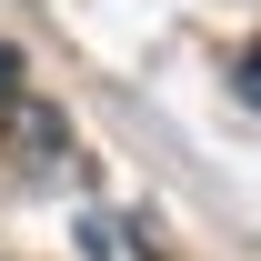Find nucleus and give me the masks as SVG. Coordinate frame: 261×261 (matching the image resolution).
<instances>
[{
    "instance_id": "obj_1",
    "label": "nucleus",
    "mask_w": 261,
    "mask_h": 261,
    "mask_svg": "<svg viewBox=\"0 0 261 261\" xmlns=\"http://www.w3.org/2000/svg\"><path fill=\"white\" fill-rule=\"evenodd\" d=\"M81 251H91V261H130L141 241H130V231H111V221H81Z\"/></svg>"
},
{
    "instance_id": "obj_2",
    "label": "nucleus",
    "mask_w": 261,
    "mask_h": 261,
    "mask_svg": "<svg viewBox=\"0 0 261 261\" xmlns=\"http://www.w3.org/2000/svg\"><path fill=\"white\" fill-rule=\"evenodd\" d=\"M231 81H241V100H261V40L241 50V61H231Z\"/></svg>"
},
{
    "instance_id": "obj_3",
    "label": "nucleus",
    "mask_w": 261,
    "mask_h": 261,
    "mask_svg": "<svg viewBox=\"0 0 261 261\" xmlns=\"http://www.w3.org/2000/svg\"><path fill=\"white\" fill-rule=\"evenodd\" d=\"M0 100H20V50L0 40Z\"/></svg>"
}]
</instances>
